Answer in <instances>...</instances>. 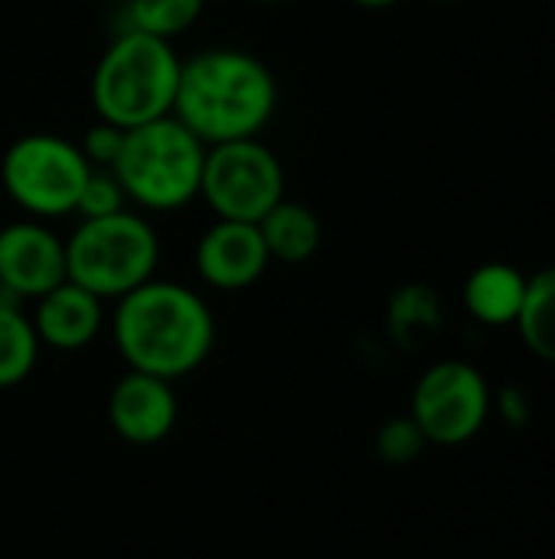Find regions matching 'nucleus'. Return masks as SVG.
<instances>
[{"label": "nucleus", "mask_w": 555, "mask_h": 559, "mask_svg": "<svg viewBox=\"0 0 555 559\" xmlns=\"http://www.w3.org/2000/svg\"><path fill=\"white\" fill-rule=\"evenodd\" d=\"M494 413L487 377L468 360H438L412 386L409 416L429 445L458 449L478 439Z\"/></svg>", "instance_id": "0eeeda50"}, {"label": "nucleus", "mask_w": 555, "mask_h": 559, "mask_svg": "<svg viewBox=\"0 0 555 559\" xmlns=\"http://www.w3.org/2000/svg\"><path fill=\"white\" fill-rule=\"evenodd\" d=\"M200 197L216 219L258 223L278 200H285L281 160L258 138L213 144L206 147Z\"/></svg>", "instance_id": "6e6552de"}, {"label": "nucleus", "mask_w": 555, "mask_h": 559, "mask_svg": "<svg viewBox=\"0 0 555 559\" xmlns=\"http://www.w3.org/2000/svg\"><path fill=\"white\" fill-rule=\"evenodd\" d=\"M255 3H281V0H255Z\"/></svg>", "instance_id": "b1692460"}, {"label": "nucleus", "mask_w": 555, "mask_h": 559, "mask_svg": "<svg viewBox=\"0 0 555 559\" xmlns=\"http://www.w3.org/2000/svg\"><path fill=\"white\" fill-rule=\"evenodd\" d=\"M203 3L206 0H128V29L173 39L200 20Z\"/></svg>", "instance_id": "f3484780"}, {"label": "nucleus", "mask_w": 555, "mask_h": 559, "mask_svg": "<svg viewBox=\"0 0 555 559\" xmlns=\"http://www.w3.org/2000/svg\"><path fill=\"white\" fill-rule=\"evenodd\" d=\"M160 262V239L154 226L134 213L118 210L92 216L65 239V275L101 301H118L137 285L150 282Z\"/></svg>", "instance_id": "39448f33"}, {"label": "nucleus", "mask_w": 555, "mask_h": 559, "mask_svg": "<svg viewBox=\"0 0 555 559\" xmlns=\"http://www.w3.org/2000/svg\"><path fill=\"white\" fill-rule=\"evenodd\" d=\"M350 3H357L363 10H386V7H396L399 0H350Z\"/></svg>", "instance_id": "5701e85b"}, {"label": "nucleus", "mask_w": 555, "mask_h": 559, "mask_svg": "<svg viewBox=\"0 0 555 559\" xmlns=\"http://www.w3.org/2000/svg\"><path fill=\"white\" fill-rule=\"evenodd\" d=\"M29 321H33L43 347L72 354V350L88 347L101 334L105 301L65 278L62 285H56L52 292L36 298Z\"/></svg>", "instance_id": "f8f14e48"}, {"label": "nucleus", "mask_w": 555, "mask_h": 559, "mask_svg": "<svg viewBox=\"0 0 555 559\" xmlns=\"http://www.w3.org/2000/svg\"><path fill=\"white\" fill-rule=\"evenodd\" d=\"M514 328L536 360L555 367V265L527 275V298Z\"/></svg>", "instance_id": "2eb2a0df"}, {"label": "nucleus", "mask_w": 555, "mask_h": 559, "mask_svg": "<svg viewBox=\"0 0 555 559\" xmlns=\"http://www.w3.org/2000/svg\"><path fill=\"white\" fill-rule=\"evenodd\" d=\"M118 210H128V197H124L118 177L108 167H92V174H88V180L82 187L75 213L82 219H92V216H108V213H118Z\"/></svg>", "instance_id": "aec40b11"}, {"label": "nucleus", "mask_w": 555, "mask_h": 559, "mask_svg": "<svg viewBox=\"0 0 555 559\" xmlns=\"http://www.w3.org/2000/svg\"><path fill=\"white\" fill-rule=\"evenodd\" d=\"M262 242L268 249L272 262H285V265H301L311 262L324 242V226L317 219V213L307 203L298 200H278L258 223Z\"/></svg>", "instance_id": "4468645a"}, {"label": "nucleus", "mask_w": 555, "mask_h": 559, "mask_svg": "<svg viewBox=\"0 0 555 559\" xmlns=\"http://www.w3.org/2000/svg\"><path fill=\"white\" fill-rule=\"evenodd\" d=\"M88 174L92 164L85 160L82 147L49 131L16 138L0 160V183L29 219L75 213Z\"/></svg>", "instance_id": "423d86ee"}, {"label": "nucleus", "mask_w": 555, "mask_h": 559, "mask_svg": "<svg viewBox=\"0 0 555 559\" xmlns=\"http://www.w3.org/2000/svg\"><path fill=\"white\" fill-rule=\"evenodd\" d=\"M111 337L128 370L173 383L209 360L216 318L200 292L150 278L114 301Z\"/></svg>", "instance_id": "f257e3e1"}, {"label": "nucleus", "mask_w": 555, "mask_h": 559, "mask_svg": "<svg viewBox=\"0 0 555 559\" xmlns=\"http://www.w3.org/2000/svg\"><path fill=\"white\" fill-rule=\"evenodd\" d=\"M206 144L173 115L124 131L118 160L108 167L128 203L173 213L200 197Z\"/></svg>", "instance_id": "20e7f679"}, {"label": "nucleus", "mask_w": 555, "mask_h": 559, "mask_svg": "<svg viewBox=\"0 0 555 559\" xmlns=\"http://www.w3.org/2000/svg\"><path fill=\"white\" fill-rule=\"evenodd\" d=\"M121 144H124V128H118V124H108V121H95L88 131H85V138H82V154H85V160L92 164V167H111L114 160H118V154H121Z\"/></svg>", "instance_id": "412c9836"}, {"label": "nucleus", "mask_w": 555, "mask_h": 559, "mask_svg": "<svg viewBox=\"0 0 555 559\" xmlns=\"http://www.w3.org/2000/svg\"><path fill=\"white\" fill-rule=\"evenodd\" d=\"M461 295H464L468 314L478 324L510 328L517 324L523 298H527V275L514 269L510 262H484L468 275Z\"/></svg>", "instance_id": "ddd939ff"}, {"label": "nucleus", "mask_w": 555, "mask_h": 559, "mask_svg": "<svg viewBox=\"0 0 555 559\" xmlns=\"http://www.w3.org/2000/svg\"><path fill=\"white\" fill-rule=\"evenodd\" d=\"M425 449H429V442L412 416L386 419L376 432V455L386 465H412L415 459H422Z\"/></svg>", "instance_id": "6ab92c4d"}, {"label": "nucleus", "mask_w": 555, "mask_h": 559, "mask_svg": "<svg viewBox=\"0 0 555 559\" xmlns=\"http://www.w3.org/2000/svg\"><path fill=\"white\" fill-rule=\"evenodd\" d=\"M278 108L272 69L245 49H203L180 66L173 118L206 147L258 138Z\"/></svg>", "instance_id": "f03ea898"}, {"label": "nucleus", "mask_w": 555, "mask_h": 559, "mask_svg": "<svg viewBox=\"0 0 555 559\" xmlns=\"http://www.w3.org/2000/svg\"><path fill=\"white\" fill-rule=\"evenodd\" d=\"M183 59L170 39L121 29L95 62L92 105L95 115L124 131L173 115Z\"/></svg>", "instance_id": "7ed1b4c3"}, {"label": "nucleus", "mask_w": 555, "mask_h": 559, "mask_svg": "<svg viewBox=\"0 0 555 559\" xmlns=\"http://www.w3.org/2000/svg\"><path fill=\"white\" fill-rule=\"evenodd\" d=\"M494 409L500 413V419L514 429H527L530 419H533V406L527 400V393L520 386H504L497 396H494Z\"/></svg>", "instance_id": "4be33fe9"}, {"label": "nucleus", "mask_w": 555, "mask_h": 559, "mask_svg": "<svg viewBox=\"0 0 555 559\" xmlns=\"http://www.w3.org/2000/svg\"><path fill=\"white\" fill-rule=\"evenodd\" d=\"M268 249L255 223L216 219L196 242V272L216 292H242L268 269Z\"/></svg>", "instance_id": "9b49d317"}, {"label": "nucleus", "mask_w": 555, "mask_h": 559, "mask_svg": "<svg viewBox=\"0 0 555 559\" xmlns=\"http://www.w3.org/2000/svg\"><path fill=\"white\" fill-rule=\"evenodd\" d=\"M65 275V239L43 219H16L0 229V288L20 301H36Z\"/></svg>", "instance_id": "1a4fd4ad"}, {"label": "nucleus", "mask_w": 555, "mask_h": 559, "mask_svg": "<svg viewBox=\"0 0 555 559\" xmlns=\"http://www.w3.org/2000/svg\"><path fill=\"white\" fill-rule=\"evenodd\" d=\"M180 406L170 380L128 370L108 393V423L128 445H157L177 426Z\"/></svg>", "instance_id": "9d476101"}, {"label": "nucleus", "mask_w": 555, "mask_h": 559, "mask_svg": "<svg viewBox=\"0 0 555 559\" xmlns=\"http://www.w3.org/2000/svg\"><path fill=\"white\" fill-rule=\"evenodd\" d=\"M389 324L402 344H412L419 334L438 328V298L425 285L402 288L389 305Z\"/></svg>", "instance_id": "a211bd4d"}, {"label": "nucleus", "mask_w": 555, "mask_h": 559, "mask_svg": "<svg viewBox=\"0 0 555 559\" xmlns=\"http://www.w3.org/2000/svg\"><path fill=\"white\" fill-rule=\"evenodd\" d=\"M435 3H455V0H435Z\"/></svg>", "instance_id": "393cba45"}, {"label": "nucleus", "mask_w": 555, "mask_h": 559, "mask_svg": "<svg viewBox=\"0 0 555 559\" xmlns=\"http://www.w3.org/2000/svg\"><path fill=\"white\" fill-rule=\"evenodd\" d=\"M39 337L20 305H0V390L29 380L39 360Z\"/></svg>", "instance_id": "dca6fc26"}]
</instances>
